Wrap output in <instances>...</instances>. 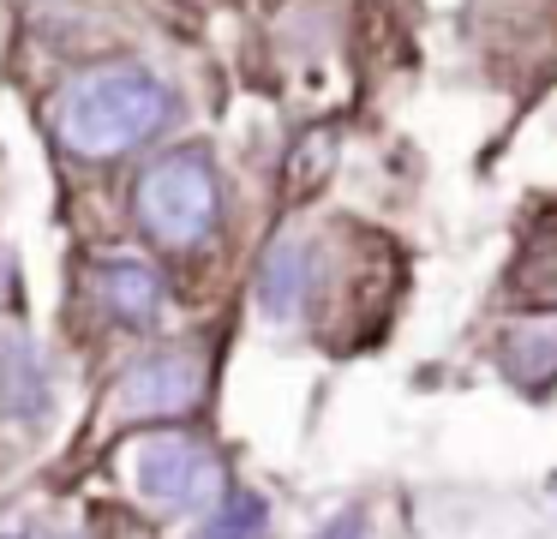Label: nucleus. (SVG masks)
I'll return each mask as SVG.
<instances>
[{
    "mask_svg": "<svg viewBox=\"0 0 557 539\" xmlns=\"http://www.w3.org/2000/svg\"><path fill=\"white\" fill-rule=\"evenodd\" d=\"M198 539H264V498H252V491H222L216 510H205Z\"/></svg>",
    "mask_w": 557,
    "mask_h": 539,
    "instance_id": "nucleus-8",
    "label": "nucleus"
},
{
    "mask_svg": "<svg viewBox=\"0 0 557 539\" xmlns=\"http://www.w3.org/2000/svg\"><path fill=\"white\" fill-rule=\"evenodd\" d=\"M324 539H372V534H366L360 515H336V522L324 527Z\"/></svg>",
    "mask_w": 557,
    "mask_h": 539,
    "instance_id": "nucleus-10",
    "label": "nucleus"
},
{
    "mask_svg": "<svg viewBox=\"0 0 557 539\" xmlns=\"http://www.w3.org/2000/svg\"><path fill=\"white\" fill-rule=\"evenodd\" d=\"M0 395H7V407L25 419L42 414V378H37V359L25 354L18 342H0Z\"/></svg>",
    "mask_w": 557,
    "mask_h": 539,
    "instance_id": "nucleus-9",
    "label": "nucleus"
},
{
    "mask_svg": "<svg viewBox=\"0 0 557 539\" xmlns=\"http://www.w3.org/2000/svg\"><path fill=\"white\" fill-rule=\"evenodd\" d=\"M205 395V366L193 354H150L114 383V414L121 419H181Z\"/></svg>",
    "mask_w": 557,
    "mask_h": 539,
    "instance_id": "nucleus-4",
    "label": "nucleus"
},
{
    "mask_svg": "<svg viewBox=\"0 0 557 539\" xmlns=\"http://www.w3.org/2000/svg\"><path fill=\"white\" fill-rule=\"evenodd\" d=\"M133 216L157 246H205L222 216V186L205 150H169L138 174L133 186Z\"/></svg>",
    "mask_w": 557,
    "mask_h": 539,
    "instance_id": "nucleus-2",
    "label": "nucleus"
},
{
    "mask_svg": "<svg viewBox=\"0 0 557 539\" xmlns=\"http://www.w3.org/2000/svg\"><path fill=\"white\" fill-rule=\"evenodd\" d=\"M97 282H102V299H109V311L121 323H133V330H145V323H157L162 318V275L150 270V264H138V258H114V264H102L97 270Z\"/></svg>",
    "mask_w": 557,
    "mask_h": 539,
    "instance_id": "nucleus-5",
    "label": "nucleus"
},
{
    "mask_svg": "<svg viewBox=\"0 0 557 539\" xmlns=\"http://www.w3.org/2000/svg\"><path fill=\"white\" fill-rule=\"evenodd\" d=\"M7 539H18V534H7Z\"/></svg>",
    "mask_w": 557,
    "mask_h": 539,
    "instance_id": "nucleus-11",
    "label": "nucleus"
},
{
    "mask_svg": "<svg viewBox=\"0 0 557 539\" xmlns=\"http://www.w3.org/2000/svg\"><path fill=\"white\" fill-rule=\"evenodd\" d=\"M504 366L521 390L557 383V318H528L504 335Z\"/></svg>",
    "mask_w": 557,
    "mask_h": 539,
    "instance_id": "nucleus-7",
    "label": "nucleus"
},
{
    "mask_svg": "<svg viewBox=\"0 0 557 539\" xmlns=\"http://www.w3.org/2000/svg\"><path fill=\"white\" fill-rule=\"evenodd\" d=\"M174 120V90L150 66L133 60H109L90 66L54 96V138L78 162H109L138 144L162 138Z\"/></svg>",
    "mask_w": 557,
    "mask_h": 539,
    "instance_id": "nucleus-1",
    "label": "nucleus"
},
{
    "mask_svg": "<svg viewBox=\"0 0 557 539\" xmlns=\"http://www.w3.org/2000/svg\"><path fill=\"white\" fill-rule=\"evenodd\" d=\"M258 299H264L270 318H294V311L312 299V252L300 240H282L264 258V275H258Z\"/></svg>",
    "mask_w": 557,
    "mask_h": 539,
    "instance_id": "nucleus-6",
    "label": "nucleus"
},
{
    "mask_svg": "<svg viewBox=\"0 0 557 539\" xmlns=\"http://www.w3.org/2000/svg\"><path fill=\"white\" fill-rule=\"evenodd\" d=\"M133 479L157 510L174 515H205L216 510V498L228 491V474H222V455L210 450L193 431H150L133 455Z\"/></svg>",
    "mask_w": 557,
    "mask_h": 539,
    "instance_id": "nucleus-3",
    "label": "nucleus"
}]
</instances>
